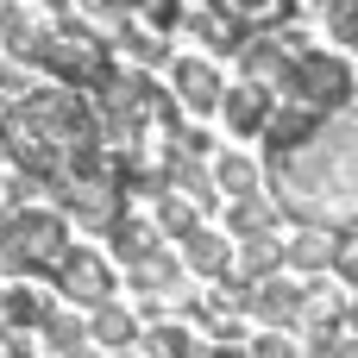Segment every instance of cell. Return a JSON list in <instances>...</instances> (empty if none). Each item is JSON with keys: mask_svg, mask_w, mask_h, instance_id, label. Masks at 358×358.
<instances>
[{"mask_svg": "<svg viewBox=\"0 0 358 358\" xmlns=\"http://www.w3.org/2000/svg\"><path fill=\"white\" fill-rule=\"evenodd\" d=\"M271 201L296 227L358 233V113H327L302 138L271 145Z\"/></svg>", "mask_w": 358, "mask_h": 358, "instance_id": "6da1fadb", "label": "cell"}, {"mask_svg": "<svg viewBox=\"0 0 358 358\" xmlns=\"http://www.w3.org/2000/svg\"><path fill=\"white\" fill-rule=\"evenodd\" d=\"M76 252L63 208H6L0 214V271L13 277H57V264Z\"/></svg>", "mask_w": 358, "mask_h": 358, "instance_id": "7a4b0ae2", "label": "cell"}, {"mask_svg": "<svg viewBox=\"0 0 358 358\" xmlns=\"http://www.w3.org/2000/svg\"><path fill=\"white\" fill-rule=\"evenodd\" d=\"M283 94H289V107H302V113H315V120L346 113V101H352V69H346V57L302 50V57H289Z\"/></svg>", "mask_w": 358, "mask_h": 358, "instance_id": "3957f363", "label": "cell"}, {"mask_svg": "<svg viewBox=\"0 0 358 358\" xmlns=\"http://www.w3.org/2000/svg\"><path fill=\"white\" fill-rule=\"evenodd\" d=\"M57 289H63V302H76V308H107L113 302V264L94 252V245H76L63 264H57V277H50Z\"/></svg>", "mask_w": 358, "mask_h": 358, "instance_id": "277c9868", "label": "cell"}, {"mask_svg": "<svg viewBox=\"0 0 358 358\" xmlns=\"http://www.w3.org/2000/svg\"><path fill=\"white\" fill-rule=\"evenodd\" d=\"M182 271H195V277H208V283L233 277V239H220L208 220L189 227V233H182Z\"/></svg>", "mask_w": 358, "mask_h": 358, "instance_id": "5b68a950", "label": "cell"}, {"mask_svg": "<svg viewBox=\"0 0 358 358\" xmlns=\"http://www.w3.org/2000/svg\"><path fill=\"white\" fill-rule=\"evenodd\" d=\"M245 315H258V321H264V334H283V327H296V321H302V289H296V283H283V277L252 283Z\"/></svg>", "mask_w": 358, "mask_h": 358, "instance_id": "8992f818", "label": "cell"}, {"mask_svg": "<svg viewBox=\"0 0 358 358\" xmlns=\"http://www.w3.org/2000/svg\"><path fill=\"white\" fill-rule=\"evenodd\" d=\"M170 82H176V101H182L189 113H214V107L227 101V88H220L214 63H201V57H182V63L170 69Z\"/></svg>", "mask_w": 358, "mask_h": 358, "instance_id": "52a82bcc", "label": "cell"}, {"mask_svg": "<svg viewBox=\"0 0 358 358\" xmlns=\"http://www.w3.org/2000/svg\"><path fill=\"white\" fill-rule=\"evenodd\" d=\"M220 113H227V126L239 132V138H252V132H264L271 126V88H258V82H245V88H227V101H220Z\"/></svg>", "mask_w": 358, "mask_h": 358, "instance_id": "ba28073f", "label": "cell"}, {"mask_svg": "<svg viewBox=\"0 0 358 358\" xmlns=\"http://www.w3.org/2000/svg\"><path fill=\"white\" fill-rule=\"evenodd\" d=\"M0 321H6V334H38L50 321V296L31 289V283H6L0 289Z\"/></svg>", "mask_w": 358, "mask_h": 358, "instance_id": "9c48e42d", "label": "cell"}, {"mask_svg": "<svg viewBox=\"0 0 358 358\" xmlns=\"http://www.w3.org/2000/svg\"><path fill=\"white\" fill-rule=\"evenodd\" d=\"M334 258H340V233L302 227L296 239H283V264H296V271H334Z\"/></svg>", "mask_w": 358, "mask_h": 358, "instance_id": "30bf717a", "label": "cell"}, {"mask_svg": "<svg viewBox=\"0 0 358 358\" xmlns=\"http://www.w3.org/2000/svg\"><path fill=\"white\" fill-rule=\"evenodd\" d=\"M233 264H239V283H271V277L283 271V239H271V233H258V239H239Z\"/></svg>", "mask_w": 358, "mask_h": 358, "instance_id": "8fae6325", "label": "cell"}, {"mask_svg": "<svg viewBox=\"0 0 358 358\" xmlns=\"http://www.w3.org/2000/svg\"><path fill=\"white\" fill-rule=\"evenodd\" d=\"M88 340H94V352H126V346L138 340V321H132L120 302H107V308L88 315Z\"/></svg>", "mask_w": 358, "mask_h": 358, "instance_id": "7c38bea8", "label": "cell"}, {"mask_svg": "<svg viewBox=\"0 0 358 358\" xmlns=\"http://www.w3.org/2000/svg\"><path fill=\"white\" fill-rule=\"evenodd\" d=\"M107 239H113V258H126V264H145L151 252H164V245H157V239H164L157 220H138V214H126Z\"/></svg>", "mask_w": 358, "mask_h": 358, "instance_id": "4fadbf2b", "label": "cell"}, {"mask_svg": "<svg viewBox=\"0 0 358 358\" xmlns=\"http://www.w3.org/2000/svg\"><path fill=\"white\" fill-rule=\"evenodd\" d=\"M132 289H145V302H151V296H176V289H182V258L151 252L145 264H132Z\"/></svg>", "mask_w": 358, "mask_h": 358, "instance_id": "5bb4252c", "label": "cell"}, {"mask_svg": "<svg viewBox=\"0 0 358 358\" xmlns=\"http://www.w3.org/2000/svg\"><path fill=\"white\" fill-rule=\"evenodd\" d=\"M214 13H227L239 31H245V25L264 31V25H283V19L296 13V0H214Z\"/></svg>", "mask_w": 358, "mask_h": 358, "instance_id": "9a60e30c", "label": "cell"}, {"mask_svg": "<svg viewBox=\"0 0 358 358\" xmlns=\"http://www.w3.org/2000/svg\"><path fill=\"white\" fill-rule=\"evenodd\" d=\"M182 25H189V31H195V38H201L214 57H227V50H245V44H239V25H233L227 13H189Z\"/></svg>", "mask_w": 358, "mask_h": 358, "instance_id": "2e32d148", "label": "cell"}, {"mask_svg": "<svg viewBox=\"0 0 358 358\" xmlns=\"http://www.w3.org/2000/svg\"><path fill=\"white\" fill-rule=\"evenodd\" d=\"M214 189H220V195H233V201H245V195H258V170H252V157H239V151H227V157L214 164Z\"/></svg>", "mask_w": 358, "mask_h": 358, "instance_id": "e0dca14e", "label": "cell"}, {"mask_svg": "<svg viewBox=\"0 0 358 358\" xmlns=\"http://www.w3.org/2000/svg\"><path fill=\"white\" fill-rule=\"evenodd\" d=\"M145 358H201V352H195V334L182 321H157L145 334Z\"/></svg>", "mask_w": 358, "mask_h": 358, "instance_id": "ac0fdd59", "label": "cell"}, {"mask_svg": "<svg viewBox=\"0 0 358 358\" xmlns=\"http://www.w3.org/2000/svg\"><path fill=\"white\" fill-rule=\"evenodd\" d=\"M38 334H44V346H50L57 358H69V352H82V346H88V321H76V315H57V308H50V321H44Z\"/></svg>", "mask_w": 358, "mask_h": 358, "instance_id": "d6986e66", "label": "cell"}, {"mask_svg": "<svg viewBox=\"0 0 358 358\" xmlns=\"http://www.w3.org/2000/svg\"><path fill=\"white\" fill-rule=\"evenodd\" d=\"M227 227H233V239H258V233H271V208L258 195H245V201L227 208Z\"/></svg>", "mask_w": 358, "mask_h": 358, "instance_id": "ffe728a7", "label": "cell"}, {"mask_svg": "<svg viewBox=\"0 0 358 358\" xmlns=\"http://www.w3.org/2000/svg\"><path fill=\"white\" fill-rule=\"evenodd\" d=\"M252 358H302V346H296L289 334H258V340H252Z\"/></svg>", "mask_w": 358, "mask_h": 358, "instance_id": "44dd1931", "label": "cell"}, {"mask_svg": "<svg viewBox=\"0 0 358 358\" xmlns=\"http://www.w3.org/2000/svg\"><path fill=\"white\" fill-rule=\"evenodd\" d=\"M334 38L358 50V0H334Z\"/></svg>", "mask_w": 358, "mask_h": 358, "instance_id": "7402d4cb", "label": "cell"}, {"mask_svg": "<svg viewBox=\"0 0 358 358\" xmlns=\"http://www.w3.org/2000/svg\"><path fill=\"white\" fill-rule=\"evenodd\" d=\"M334 271L358 289V233H340V258H334Z\"/></svg>", "mask_w": 358, "mask_h": 358, "instance_id": "603a6c76", "label": "cell"}, {"mask_svg": "<svg viewBox=\"0 0 358 358\" xmlns=\"http://www.w3.org/2000/svg\"><path fill=\"white\" fill-rule=\"evenodd\" d=\"M126 50H132V57H145V63H164V57H170V44H164V38H145V31H132V44H126Z\"/></svg>", "mask_w": 358, "mask_h": 358, "instance_id": "cb8c5ba5", "label": "cell"}, {"mask_svg": "<svg viewBox=\"0 0 358 358\" xmlns=\"http://www.w3.org/2000/svg\"><path fill=\"white\" fill-rule=\"evenodd\" d=\"M6 358H38V346H31V334H6Z\"/></svg>", "mask_w": 358, "mask_h": 358, "instance_id": "d4e9b609", "label": "cell"}, {"mask_svg": "<svg viewBox=\"0 0 358 358\" xmlns=\"http://www.w3.org/2000/svg\"><path fill=\"white\" fill-rule=\"evenodd\" d=\"M208 358H252V346H214Z\"/></svg>", "mask_w": 358, "mask_h": 358, "instance_id": "484cf974", "label": "cell"}, {"mask_svg": "<svg viewBox=\"0 0 358 358\" xmlns=\"http://www.w3.org/2000/svg\"><path fill=\"white\" fill-rule=\"evenodd\" d=\"M346 334H358V296H352V315H346Z\"/></svg>", "mask_w": 358, "mask_h": 358, "instance_id": "4316f807", "label": "cell"}, {"mask_svg": "<svg viewBox=\"0 0 358 358\" xmlns=\"http://www.w3.org/2000/svg\"><path fill=\"white\" fill-rule=\"evenodd\" d=\"M6 208H13V189H0V214H6Z\"/></svg>", "mask_w": 358, "mask_h": 358, "instance_id": "83f0119b", "label": "cell"}, {"mask_svg": "<svg viewBox=\"0 0 358 358\" xmlns=\"http://www.w3.org/2000/svg\"><path fill=\"white\" fill-rule=\"evenodd\" d=\"M69 358H101V352H94V346H82V352H69Z\"/></svg>", "mask_w": 358, "mask_h": 358, "instance_id": "f1b7e54d", "label": "cell"}, {"mask_svg": "<svg viewBox=\"0 0 358 358\" xmlns=\"http://www.w3.org/2000/svg\"><path fill=\"white\" fill-rule=\"evenodd\" d=\"M0 346H6V321H0Z\"/></svg>", "mask_w": 358, "mask_h": 358, "instance_id": "f546056e", "label": "cell"}]
</instances>
